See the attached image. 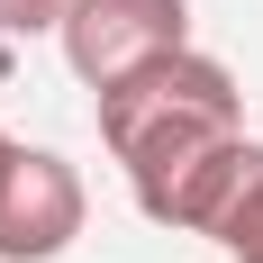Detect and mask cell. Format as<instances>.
<instances>
[{
    "mask_svg": "<svg viewBox=\"0 0 263 263\" xmlns=\"http://www.w3.org/2000/svg\"><path fill=\"white\" fill-rule=\"evenodd\" d=\"M91 118H100L109 163L127 173L136 209L155 218V227L209 236L218 200H227L245 145H254V136H245L236 73H227L218 54H200V46H173V54H155L145 73L91 91Z\"/></svg>",
    "mask_w": 263,
    "mask_h": 263,
    "instance_id": "1",
    "label": "cell"
},
{
    "mask_svg": "<svg viewBox=\"0 0 263 263\" xmlns=\"http://www.w3.org/2000/svg\"><path fill=\"white\" fill-rule=\"evenodd\" d=\"M54 36L82 91H109V82L145 73L155 54L191 46V0H73Z\"/></svg>",
    "mask_w": 263,
    "mask_h": 263,
    "instance_id": "2",
    "label": "cell"
},
{
    "mask_svg": "<svg viewBox=\"0 0 263 263\" xmlns=\"http://www.w3.org/2000/svg\"><path fill=\"white\" fill-rule=\"evenodd\" d=\"M82 218H91L82 173L54 145H18L9 136V155H0V263H54L82 236Z\"/></svg>",
    "mask_w": 263,
    "mask_h": 263,
    "instance_id": "3",
    "label": "cell"
},
{
    "mask_svg": "<svg viewBox=\"0 0 263 263\" xmlns=\"http://www.w3.org/2000/svg\"><path fill=\"white\" fill-rule=\"evenodd\" d=\"M209 236L236 263H263V145H245L236 182H227V200H218V218H209Z\"/></svg>",
    "mask_w": 263,
    "mask_h": 263,
    "instance_id": "4",
    "label": "cell"
},
{
    "mask_svg": "<svg viewBox=\"0 0 263 263\" xmlns=\"http://www.w3.org/2000/svg\"><path fill=\"white\" fill-rule=\"evenodd\" d=\"M73 0H0V36H54Z\"/></svg>",
    "mask_w": 263,
    "mask_h": 263,
    "instance_id": "5",
    "label": "cell"
},
{
    "mask_svg": "<svg viewBox=\"0 0 263 263\" xmlns=\"http://www.w3.org/2000/svg\"><path fill=\"white\" fill-rule=\"evenodd\" d=\"M0 155H9V136H0Z\"/></svg>",
    "mask_w": 263,
    "mask_h": 263,
    "instance_id": "6",
    "label": "cell"
}]
</instances>
